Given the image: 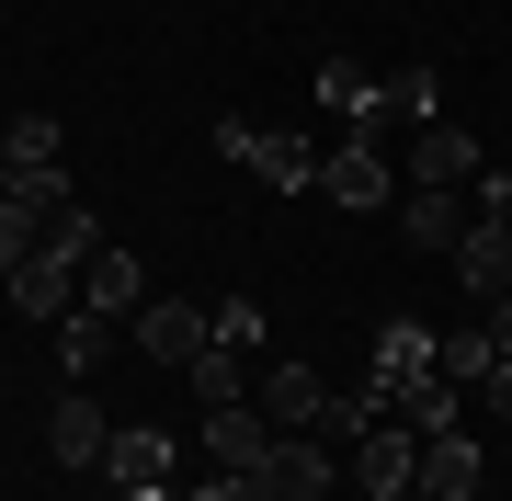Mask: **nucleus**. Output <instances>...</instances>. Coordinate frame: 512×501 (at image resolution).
<instances>
[{
  "label": "nucleus",
  "instance_id": "obj_18",
  "mask_svg": "<svg viewBox=\"0 0 512 501\" xmlns=\"http://www.w3.org/2000/svg\"><path fill=\"white\" fill-rule=\"evenodd\" d=\"M103 353H114V319L103 308H69V319H57V365H69V388L103 365Z\"/></svg>",
  "mask_w": 512,
  "mask_h": 501
},
{
  "label": "nucleus",
  "instance_id": "obj_16",
  "mask_svg": "<svg viewBox=\"0 0 512 501\" xmlns=\"http://www.w3.org/2000/svg\"><path fill=\"white\" fill-rule=\"evenodd\" d=\"M387 422H410V433H421V445H433V433H467V388H456V376H444V365H433V376H421V388H410L399 410H387Z\"/></svg>",
  "mask_w": 512,
  "mask_h": 501
},
{
  "label": "nucleus",
  "instance_id": "obj_5",
  "mask_svg": "<svg viewBox=\"0 0 512 501\" xmlns=\"http://www.w3.org/2000/svg\"><path fill=\"white\" fill-rule=\"evenodd\" d=\"M410 479H421V433L410 422H376L365 445H353V490H365V501H410Z\"/></svg>",
  "mask_w": 512,
  "mask_h": 501
},
{
  "label": "nucleus",
  "instance_id": "obj_21",
  "mask_svg": "<svg viewBox=\"0 0 512 501\" xmlns=\"http://www.w3.org/2000/svg\"><path fill=\"white\" fill-rule=\"evenodd\" d=\"M183 376H194V399H205V410H239V353H228V342H205Z\"/></svg>",
  "mask_w": 512,
  "mask_h": 501
},
{
  "label": "nucleus",
  "instance_id": "obj_23",
  "mask_svg": "<svg viewBox=\"0 0 512 501\" xmlns=\"http://www.w3.org/2000/svg\"><path fill=\"white\" fill-rule=\"evenodd\" d=\"M478 410H490V422H512V353H490V376H478V388H467Z\"/></svg>",
  "mask_w": 512,
  "mask_h": 501
},
{
  "label": "nucleus",
  "instance_id": "obj_9",
  "mask_svg": "<svg viewBox=\"0 0 512 501\" xmlns=\"http://www.w3.org/2000/svg\"><path fill=\"white\" fill-rule=\"evenodd\" d=\"M456 285L478 308L512 297V217H467V240H456Z\"/></svg>",
  "mask_w": 512,
  "mask_h": 501
},
{
  "label": "nucleus",
  "instance_id": "obj_4",
  "mask_svg": "<svg viewBox=\"0 0 512 501\" xmlns=\"http://www.w3.org/2000/svg\"><path fill=\"white\" fill-rule=\"evenodd\" d=\"M433 342H444V331H421V319H387V331H376V365H365V399H376V410H399L421 376H433Z\"/></svg>",
  "mask_w": 512,
  "mask_h": 501
},
{
  "label": "nucleus",
  "instance_id": "obj_27",
  "mask_svg": "<svg viewBox=\"0 0 512 501\" xmlns=\"http://www.w3.org/2000/svg\"><path fill=\"white\" fill-rule=\"evenodd\" d=\"M114 501H171V490H114Z\"/></svg>",
  "mask_w": 512,
  "mask_h": 501
},
{
  "label": "nucleus",
  "instance_id": "obj_26",
  "mask_svg": "<svg viewBox=\"0 0 512 501\" xmlns=\"http://www.w3.org/2000/svg\"><path fill=\"white\" fill-rule=\"evenodd\" d=\"M490 342H501V353H512V297H490Z\"/></svg>",
  "mask_w": 512,
  "mask_h": 501
},
{
  "label": "nucleus",
  "instance_id": "obj_19",
  "mask_svg": "<svg viewBox=\"0 0 512 501\" xmlns=\"http://www.w3.org/2000/svg\"><path fill=\"white\" fill-rule=\"evenodd\" d=\"M0 160L12 171H57V114H12L0 126Z\"/></svg>",
  "mask_w": 512,
  "mask_h": 501
},
{
  "label": "nucleus",
  "instance_id": "obj_6",
  "mask_svg": "<svg viewBox=\"0 0 512 501\" xmlns=\"http://www.w3.org/2000/svg\"><path fill=\"white\" fill-rule=\"evenodd\" d=\"M46 445H57V467H80V479H103V445H114L103 399H92V388H57V410H46Z\"/></svg>",
  "mask_w": 512,
  "mask_h": 501
},
{
  "label": "nucleus",
  "instance_id": "obj_25",
  "mask_svg": "<svg viewBox=\"0 0 512 501\" xmlns=\"http://www.w3.org/2000/svg\"><path fill=\"white\" fill-rule=\"evenodd\" d=\"M194 501H262V479H239V467H205V490Z\"/></svg>",
  "mask_w": 512,
  "mask_h": 501
},
{
  "label": "nucleus",
  "instance_id": "obj_12",
  "mask_svg": "<svg viewBox=\"0 0 512 501\" xmlns=\"http://www.w3.org/2000/svg\"><path fill=\"white\" fill-rule=\"evenodd\" d=\"M12 308H23V319H69V308H80V262L23 251V262H12Z\"/></svg>",
  "mask_w": 512,
  "mask_h": 501
},
{
  "label": "nucleus",
  "instance_id": "obj_28",
  "mask_svg": "<svg viewBox=\"0 0 512 501\" xmlns=\"http://www.w3.org/2000/svg\"><path fill=\"white\" fill-rule=\"evenodd\" d=\"M0 194H12V160H0Z\"/></svg>",
  "mask_w": 512,
  "mask_h": 501
},
{
  "label": "nucleus",
  "instance_id": "obj_11",
  "mask_svg": "<svg viewBox=\"0 0 512 501\" xmlns=\"http://www.w3.org/2000/svg\"><path fill=\"white\" fill-rule=\"evenodd\" d=\"M251 479H262V501H330V456L308 433H274V456H262Z\"/></svg>",
  "mask_w": 512,
  "mask_h": 501
},
{
  "label": "nucleus",
  "instance_id": "obj_20",
  "mask_svg": "<svg viewBox=\"0 0 512 501\" xmlns=\"http://www.w3.org/2000/svg\"><path fill=\"white\" fill-rule=\"evenodd\" d=\"M46 251H57V262H92V251H103V217H92V205L69 194V205L46 217Z\"/></svg>",
  "mask_w": 512,
  "mask_h": 501
},
{
  "label": "nucleus",
  "instance_id": "obj_15",
  "mask_svg": "<svg viewBox=\"0 0 512 501\" xmlns=\"http://www.w3.org/2000/svg\"><path fill=\"white\" fill-rule=\"evenodd\" d=\"M467 217H478V205H456V194H433V183H410V205H399L410 251H444V262H456V240H467Z\"/></svg>",
  "mask_w": 512,
  "mask_h": 501
},
{
  "label": "nucleus",
  "instance_id": "obj_24",
  "mask_svg": "<svg viewBox=\"0 0 512 501\" xmlns=\"http://www.w3.org/2000/svg\"><path fill=\"white\" fill-rule=\"evenodd\" d=\"M217 342H228V353H251V342H262V308H251V297H228V308H217Z\"/></svg>",
  "mask_w": 512,
  "mask_h": 501
},
{
  "label": "nucleus",
  "instance_id": "obj_17",
  "mask_svg": "<svg viewBox=\"0 0 512 501\" xmlns=\"http://www.w3.org/2000/svg\"><path fill=\"white\" fill-rule=\"evenodd\" d=\"M80 308H103V319H137V308H148L137 262H126V251H92V262H80Z\"/></svg>",
  "mask_w": 512,
  "mask_h": 501
},
{
  "label": "nucleus",
  "instance_id": "obj_7",
  "mask_svg": "<svg viewBox=\"0 0 512 501\" xmlns=\"http://www.w3.org/2000/svg\"><path fill=\"white\" fill-rule=\"evenodd\" d=\"M205 342H217V308H183V297H148L137 308V353L148 365H194Z\"/></svg>",
  "mask_w": 512,
  "mask_h": 501
},
{
  "label": "nucleus",
  "instance_id": "obj_13",
  "mask_svg": "<svg viewBox=\"0 0 512 501\" xmlns=\"http://www.w3.org/2000/svg\"><path fill=\"white\" fill-rule=\"evenodd\" d=\"M410 490H433V501L490 490V456H478V433H433V445H421V479H410Z\"/></svg>",
  "mask_w": 512,
  "mask_h": 501
},
{
  "label": "nucleus",
  "instance_id": "obj_10",
  "mask_svg": "<svg viewBox=\"0 0 512 501\" xmlns=\"http://www.w3.org/2000/svg\"><path fill=\"white\" fill-rule=\"evenodd\" d=\"M194 445H205V467H239V479H251V467L274 456V422L239 399V410H205V422H194Z\"/></svg>",
  "mask_w": 512,
  "mask_h": 501
},
{
  "label": "nucleus",
  "instance_id": "obj_2",
  "mask_svg": "<svg viewBox=\"0 0 512 501\" xmlns=\"http://www.w3.org/2000/svg\"><path fill=\"white\" fill-rule=\"evenodd\" d=\"M319 194L342 205V217H376V205H399V149H376V137H342V149L319 160Z\"/></svg>",
  "mask_w": 512,
  "mask_h": 501
},
{
  "label": "nucleus",
  "instance_id": "obj_8",
  "mask_svg": "<svg viewBox=\"0 0 512 501\" xmlns=\"http://www.w3.org/2000/svg\"><path fill=\"white\" fill-rule=\"evenodd\" d=\"M103 490H171V433H160V422H114Z\"/></svg>",
  "mask_w": 512,
  "mask_h": 501
},
{
  "label": "nucleus",
  "instance_id": "obj_22",
  "mask_svg": "<svg viewBox=\"0 0 512 501\" xmlns=\"http://www.w3.org/2000/svg\"><path fill=\"white\" fill-rule=\"evenodd\" d=\"M490 353H501L490 331H444V342H433V365L456 376V388H478V376H490Z\"/></svg>",
  "mask_w": 512,
  "mask_h": 501
},
{
  "label": "nucleus",
  "instance_id": "obj_1",
  "mask_svg": "<svg viewBox=\"0 0 512 501\" xmlns=\"http://www.w3.org/2000/svg\"><path fill=\"white\" fill-rule=\"evenodd\" d=\"M217 160H239L262 194H319V149H308V137H274V126H239V114H228Z\"/></svg>",
  "mask_w": 512,
  "mask_h": 501
},
{
  "label": "nucleus",
  "instance_id": "obj_29",
  "mask_svg": "<svg viewBox=\"0 0 512 501\" xmlns=\"http://www.w3.org/2000/svg\"><path fill=\"white\" fill-rule=\"evenodd\" d=\"M467 501H501V490H467Z\"/></svg>",
  "mask_w": 512,
  "mask_h": 501
},
{
  "label": "nucleus",
  "instance_id": "obj_3",
  "mask_svg": "<svg viewBox=\"0 0 512 501\" xmlns=\"http://www.w3.org/2000/svg\"><path fill=\"white\" fill-rule=\"evenodd\" d=\"M399 171H410V183H433V194H467V183H478V137L456 126V114H433V126H410Z\"/></svg>",
  "mask_w": 512,
  "mask_h": 501
},
{
  "label": "nucleus",
  "instance_id": "obj_14",
  "mask_svg": "<svg viewBox=\"0 0 512 501\" xmlns=\"http://www.w3.org/2000/svg\"><path fill=\"white\" fill-rule=\"evenodd\" d=\"M262 422H274V433H319V410H330V388H319V376L308 365H274V376H262Z\"/></svg>",
  "mask_w": 512,
  "mask_h": 501
}]
</instances>
